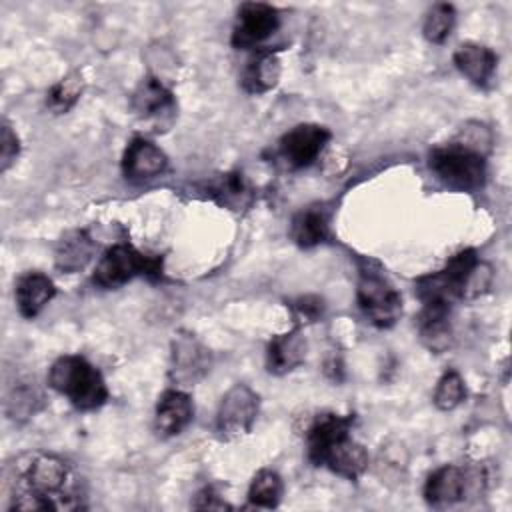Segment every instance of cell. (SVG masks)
I'll return each mask as SVG.
<instances>
[{
	"instance_id": "cell-8",
	"label": "cell",
	"mask_w": 512,
	"mask_h": 512,
	"mask_svg": "<svg viewBox=\"0 0 512 512\" xmlns=\"http://www.w3.org/2000/svg\"><path fill=\"white\" fill-rule=\"evenodd\" d=\"M170 350V380L176 386H194L210 372L212 354L192 334L178 332Z\"/></svg>"
},
{
	"instance_id": "cell-19",
	"label": "cell",
	"mask_w": 512,
	"mask_h": 512,
	"mask_svg": "<svg viewBox=\"0 0 512 512\" xmlns=\"http://www.w3.org/2000/svg\"><path fill=\"white\" fill-rule=\"evenodd\" d=\"M282 74L280 58L272 50H262L248 60L242 72V88L248 94H264L272 90Z\"/></svg>"
},
{
	"instance_id": "cell-17",
	"label": "cell",
	"mask_w": 512,
	"mask_h": 512,
	"mask_svg": "<svg viewBox=\"0 0 512 512\" xmlns=\"http://www.w3.org/2000/svg\"><path fill=\"white\" fill-rule=\"evenodd\" d=\"M452 58L456 68L476 86H486L488 80H492L498 64L496 54L488 46L476 42L460 44Z\"/></svg>"
},
{
	"instance_id": "cell-25",
	"label": "cell",
	"mask_w": 512,
	"mask_h": 512,
	"mask_svg": "<svg viewBox=\"0 0 512 512\" xmlns=\"http://www.w3.org/2000/svg\"><path fill=\"white\" fill-rule=\"evenodd\" d=\"M42 394L36 390L34 382H20L16 388L6 396V412L12 418H28L40 406Z\"/></svg>"
},
{
	"instance_id": "cell-29",
	"label": "cell",
	"mask_w": 512,
	"mask_h": 512,
	"mask_svg": "<svg viewBox=\"0 0 512 512\" xmlns=\"http://www.w3.org/2000/svg\"><path fill=\"white\" fill-rule=\"evenodd\" d=\"M292 310L296 314L298 320L302 322H316L322 318L324 314V300L318 298V296H300L292 302Z\"/></svg>"
},
{
	"instance_id": "cell-7",
	"label": "cell",
	"mask_w": 512,
	"mask_h": 512,
	"mask_svg": "<svg viewBox=\"0 0 512 512\" xmlns=\"http://www.w3.org/2000/svg\"><path fill=\"white\" fill-rule=\"evenodd\" d=\"M260 398L246 384H234L220 400L216 412V432L222 440H236L248 434L258 416Z\"/></svg>"
},
{
	"instance_id": "cell-4",
	"label": "cell",
	"mask_w": 512,
	"mask_h": 512,
	"mask_svg": "<svg viewBox=\"0 0 512 512\" xmlns=\"http://www.w3.org/2000/svg\"><path fill=\"white\" fill-rule=\"evenodd\" d=\"M356 300L362 314L378 328H390L402 314V298L384 272L364 262L358 272Z\"/></svg>"
},
{
	"instance_id": "cell-28",
	"label": "cell",
	"mask_w": 512,
	"mask_h": 512,
	"mask_svg": "<svg viewBox=\"0 0 512 512\" xmlns=\"http://www.w3.org/2000/svg\"><path fill=\"white\" fill-rule=\"evenodd\" d=\"M214 190L224 198V204H228V206L238 200L242 204V196L248 192V188L242 180V174H224Z\"/></svg>"
},
{
	"instance_id": "cell-18",
	"label": "cell",
	"mask_w": 512,
	"mask_h": 512,
	"mask_svg": "<svg viewBox=\"0 0 512 512\" xmlns=\"http://www.w3.org/2000/svg\"><path fill=\"white\" fill-rule=\"evenodd\" d=\"M418 332L422 344L440 354L452 342V328H450V306L442 304H422L418 316Z\"/></svg>"
},
{
	"instance_id": "cell-3",
	"label": "cell",
	"mask_w": 512,
	"mask_h": 512,
	"mask_svg": "<svg viewBox=\"0 0 512 512\" xmlns=\"http://www.w3.org/2000/svg\"><path fill=\"white\" fill-rule=\"evenodd\" d=\"M48 384L64 394L78 410H96L108 400V388L98 368L76 354L60 356L50 366Z\"/></svg>"
},
{
	"instance_id": "cell-13",
	"label": "cell",
	"mask_w": 512,
	"mask_h": 512,
	"mask_svg": "<svg viewBox=\"0 0 512 512\" xmlns=\"http://www.w3.org/2000/svg\"><path fill=\"white\" fill-rule=\"evenodd\" d=\"M468 490V472L454 464L434 470L424 484V500L430 506H450L460 502Z\"/></svg>"
},
{
	"instance_id": "cell-24",
	"label": "cell",
	"mask_w": 512,
	"mask_h": 512,
	"mask_svg": "<svg viewBox=\"0 0 512 512\" xmlns=\"http://www.w3.org/2000/svg\"><path fill=\"white\" fill-rule=\"evenodd\" d=\"M454 22H456V10L452 4H434L424 18V26H422L424 38L432 44H442L450 36Z\"/></svg>"
},
{
	"instance_id": "cell-10",
	"label": "cell",
	"mask_w": 512,
	"mask_h": 512,
	"mask_svg": "<svg viewBox=\"0 0 512 512\" xmlns=\"http://www.w3.org/2000/svg\"><path fill=\"white\" fill-rule=\"evenodd\" d=\"M330 130L320 124H298L280 138V156L290 168L310 166L330 140Z\"/></svg>"
},
{
	"instance_id": "cell-23",
	"label": "cell",
	"mask_w": 512,
	"mask_h": 512,
	"mask_svg": "<svg viewBox=\"0 0 512 512\" xmlns=\"http://www.w3.org/2000/svg\"><path fill=\"white\" fill-rule=\"evenodd\" d=\"M82 90H84V80L80 72L66 74L46 92L48 110L54 114H66L78 102Z\"/></svg>"
},
{
	"instance_id": "cell-27",
	"label": "cell",
	"mask_w": 512,
	"mask_h": 512,
	"mask_svg": "<svg viewBox=\"0 0 512 512\" xmlns=\"http://www.w3.org/2000/svg\"><path fill=\"white\" fill-rule=\"evenodd\" d=\"M20 154V140L12 126L4 120L0 128V172H6Z\"/></svg>"
},
{
	"instance_id": "cell-1",
	"label": "cell",
	"mask_w": 512,
	"mask_h": 512,
	"mask_svg": "<svg viewBox=\"0 0 512 512\" xmlns=\"http://www.w3.org/2000/svg\"><path fill=\"white\" fill-rule=\"evenodd\" d=\"M10 510H76L84 508V490L74 468L48 452L24 454L10 480Z\"/></svg>"
},
{
	"instance_id": "cell-21",
	"label": "cell",
	"mask_w": 512,
	"mask_h": 512,
	"mask_svg": "<svg viewBox=\"0 0 512 512\" xmlns=\"http://www.w3.org/2000/svg\"><path fill=\"white\" fill-rule=\"evenodd\" d=\"M290 236L300 248H312L322 244L328 238V214L318 206L300 210L292 218Z\"/></svg>"
},
{
	"instance_id": "cell-12",
	"label": "cell",
	"mask_w": 512,
	"mask_h": 512,
	"mask_svg": "<svg viewBox=\"0 0 512 512\" xmlns=\"http://www.w3.org/2000/svg\"><path fill=\"white\" fill-rule=\"evenodd\" d=\"M168 166L166 154L146 138H132L122 156V172L128 180H148L162 174Z\"/></svg>"
},
{
	"instance_id": "cell-5",
	"label": "cell",
	"mask_w": 512,
	"mask_h": 512,
	"mask_svg": "<svg viewBox=\"0 0 512 512\" xmlns=\"http://www.w3.org/2000/svg\"><path fill=\"white\" fill-rule=\"evenodd\" d=\"M430 170L454 190H476L486 180V156L458 142L430 152Z\"/></svg>"
},
{
	"instance_id": "cell-26",
	"label": "cell",
	"mask_w": 512,
	"mask_h": 512,
	"mask_svg": "<svg viewBox=\"0 0 512 512\" xmlns=\"http://www.w3.org/2000/svg\"><path fill=\"white\" fill-rule=\"evenodd\" d=\"M466 396L464 380L456 370H448L442 374V378L436 384L434 390V404L438 410H454Z\"/></svg>"
},
{
	"instance_id": "cell-11",
	"label": "cell",
	"mask_w": 512,
	"mask_h": 512,
	"mask_svg": "<svg viewBox=\"0 0 512 512\" xmlns=\"http://www.w3.org/2000/svg\"><path fill=\"white\" fill-rule=\"evenodd\" d=\"M194 418V404L184 390H166L156 404L154 430L158 436L170 438L184 432V428Z\"/></svg>"
},
{
	"instance_id": "cell-16",
	"label": "cell",
	"mask_w": 512,
	"mask_h": 512,
	"mask_svg": "<svg viewBox=\"0 0 512 512\" xmlns=\"http://www.w3.org/2000/svg\"><path fill=\"white\" fill-rule=\"evenodd\" d=\"M56 296L54 282L42 272H26L18 278L14 298L24 318H34Z\"/></svg>"
},
{
	"instance_id": "cell-6",
	"label": "cell",
	"mask_w": 512,
	"mask_h": 512,
	"mask_svg": "<svg viewBox=\"0 0 512 512\" xmlns=\"http://www.w3.org/2000/svg\"><path fill=\"white\" fill-rule=\"evenodd\" d=\"M136 276H162V256H150L132 244L120 242L110 246L94 270V282L102 288H118Z\"/></svg>"
},
{
	"instance_id": "cell-2",
	"label": "cell",
	"mask_w": 512,
	"mask_h": 512,
	"mask_svg": "<svg viewBox=\"0 0 512 512\" xmlns=\"http://www.w3.org/2000/svg\"><path fill=\"white\" fill-rule=\"evenodd\" d=\"M354 416L336 412L318 414L306 430L308 458L314 466H326L348 480L360 478L368 468L366 448L350 436Z\"/></svg>"
},
{
	"instance_id": "cell-20",
	"label": "cell",
	"mask_w": 512,
	"mask_h": 512,
	"mask_svg": "<svg viewBox=\"0 0 512 512\" xmlns=\"http://www.w3.org/2000/svg\"><path fill=\"white\" fill-rule=\"evenodd\" d=\"M94 254V240L86 230H70L66 232L56 246V266L64 272L82 270Z\"/></svg>"
},
{
	"instance_id": "cell-9",
	"label": "cell",
	"mask_w": 512,
	"mask_h": 512,
	"mask_svg": "<svg viewBox=\"0 0 512 512\" xmlns=\"http://www.w3.org/2000/svg\"><path fill=\"white\" fill-rule=\"evenodd\" d=\"M280 26V14L264 2H244L238 8L236 26L232 32L234 48H254L270 38Z\"/></svg>"
},
{
	"instance_id": "cell-15",
	"label": "cell",
	"mask_w": 512,
	"mask_h": 512,
	"mask_svg": "<svg viewBox=\"0 0 512 512\" xmlns=\"http://www.w3.org/2000/svg\"><path fill=\"white\" fill-rule=\"evenodd\" d=\"M306 338L296 326L284 334H276L266 348V368L270 374L282 376L304 362Z\"/></svg>"
},
{
	"instance_id": "cell-14",
	"label": "cell",
	"mask_w": 512,
	"mask_h": 512,
	"mask_svg": "<svg viewBox=\"0 0 512 512\" xmlns=\"http://www.w3.org/2000/svg\"><path fill=\"white\" fill-rule=\"evenodd\" d=\"M130 104H132V110L142 120H156V122L162 120L164 116H172L176 108L172 92L156 76H146L140 80V84L132 92Z\"/></svg>"
},
{
	"instance_id": "cell-30",
	"label": "cell",
	"mask_w": 512,
	"mask_h": 512,
	"mask_svg": "<svg viewBox=\"0 0 512 512\" xmlns=\"http://www.w3.org/2000/svg\"><path fill=\"white\" fill-rule=\"evenodd\" d=\"M198 510H230L232 506L214 490V488H204L196 494V500L192 504Z\"/></svg>"
},
{
	"instance_id": "cell-22",
	"label": "cell",
	"mask_w": 512,
	"mask_h": 512,
	"mask_svg": "<svg viewBox=\"0 0 512 512\" xmlns=\"http://www.w3.org/2000/svg\"><path fill=\"white\" fill-rule=\"evenodd\" d=\"M284 492V484L278 472L270 468H262L250 482L248 502L258 508H274L278 506Z\"/></svg>"
}]
</instances>
